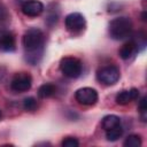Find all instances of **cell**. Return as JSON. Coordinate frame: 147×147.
Segmentation results:
<instances>
[{
    "label": "cell",
    "mask_w": 147,
    "mask_h": 147,
    "mask_svg": "<svg viewBox=\"0 0 147 147\" xmlns=\"http://www.w3.org/2000/svg\"><path fill=\"white\" fill-rule=\"evenodd\" d=\"M139 95H140L139 90H138V88H134V87L131 88V90H129V91H121V92L116 95V102H117L118 105L124 106V105L130 103L131 101L137 100V99L139 98Z\"/></svg>",
    "instance_id": "9"
},
{
    "label": "cell",
    "mask_w": 147,
    "mask_h": 147,
    "mask_svg": "<svg viewBox=\"0 0 147 147\" xmlns=\"http://www.w3.org/2000/svg\"><path fill=\"white\" fill-rule=\"evenodd\" d=\"M8 17V13H7V9L0 5V21H5L6 18Z\"/></svg>",
    "instance_id": "20"
},
{
    "label": "cell",
    "mask_w": 147,
    "mask_h": 147,
    "mask_svg": "<svg viewBox=\"0 0 147 147\" xmlns=\"http://www.w3.org/2000/svg\"><path fill=\"white\" fill-rule=\"evenodd\" d=\"M123 145L125 147H139L141 146V137L138 134H130L126 137Z\"/></svg>",
    "instance_id": "16"
},
{
    "label": "cell",
    "mask_w": 147,
    "mask_h": 147,
    "mask_svg": "<svg viewBox=\"0 0 147 147\" xmlns=\"http://www.w3.org/2000/svg\"><path fill=\"white\" fill-rule=\"evenodd\" d=\"M22 42L25 52V60L33 65L39 63L44 54L45 44V37L42 31L37 28L29 29L24 33Z\"/></svg>",
    "instance_id": "1"
},
{
    "label": "cell",
    "mask_w": 147,
    "mask_h": 147,
    "mask_svg": "<svg viewBox=\"0 0 147 147\" xmlns=\"http://www.w3.org/2000/svg\"><path fill=\"white\" fill-rule=\"evenodd\" d=\"M108 31L109 36L115 40L125 39L132 32V21L125 16L116 17L113 21H110Z\"/></svg>",
    "instance_id": "2"
},
{
    "label": "cell",
    "mask_w": 147,
    "mask_h": 147,
    "mask_svg": "<svg viewBox=\"0 0 147 147\" xmlns=\"http://www.w3.org/2000/svg\"><path fill=\"white\" fill-rule=\"evenodd\" d=\"M121 77L119 69L116 65H105L96 71V79L105 85H114Z\"/></svg>",
    "instance_id": "4"
},
{
    "label": "cell",
    "mask_w": 147,
    "mask_h": 147,
    "mask_svg": "<svg viewBox=\"0 0 147 147\" xmlns=\"http://www.w3.org/2000/svg\"><path fill=\"white\" fill-rule=\"evenodd\" d=\"M16 48V40L11 32H2L0 34V49L3 52H13Z\"/></svg>",
    "instance_id": "10"
},
{
    "label": "cell",
    "mask_w": 147,
    "mask_h": 147,
    "mask_svg": "<svg viewBox=\"0 0 147 147\" xmlns=\"http://www.w3.org/2000/svg\"><path fill=\"white\" fill-rule=\"evenodd\" d=\"M119 124H121V118L116 115H107L102 118V127L105 129V131L113 129Z\"/></svg>",
    "instance_id": "13"
},
{
    "label": "cell",
    "mask_w": 147,
    "mask_h": 147,
    "mask_svg": "<svg viewBox=\"0 0 147 147\" xmlns=\"http://www.w3.org/2000/svg\"><path fill=\"white\" fill-rule=\"evenodd\" d=\"M55 92H56L55 85L51 84V83H46V84H42L38 88V96L41 99H47V98L53 96L55 94Z\"/></svg>",
    "instance_id": "12"
},
{
    "label": "cell",
    "mask_w": 147,
    "mask_h": 147,
    "mask_svg": "<svg viewBox=\"0 0 147 147\" xmlns=\"http://www.w3.org/2000/svg\"><path fill=\"white\" fill-rule=\"evenodd\" d=\"M137 52H138L137 46H136L134 42L130 39L129 41H126L125 44H123V46L121 47V49H119V56H121L123 60H129V59H131Z\"/></svg>",
    "instance_id": "11"
},
{
    "label": "cell",
    "mask_w": 147,
    "mask_h": 147,
    "mask_svg": "<svg viewBox=\"0 0 147 147\" xmlns=\"http://www.w3.org/2000/svg\"><path fill=\"white\" fill-rule=\"evenodd\" d=\"M1 117H2V113H1V110H0V119H1Z\"/></svg>",
    "instance_id": "22"
},
{
    "label": "cell",
    "mask_w": 147,
    "mask_h": 147,
    "mask_svg": "<svg viewBox=\"0 0 147 147\" xmlns=\"http://www.w3.org/2000/svg\"><path fill=\"white\" fill-rule=\"evenodd\" d=\"M61 145L63 147H78L79 146V141L74 137H67L65 139L62 140Z\"/></svg>",
    "instance_id": "18"
},
{
    "label": "cell",
    "mask_w": 147,
    "mask_h": 147,
    "mask_svg": "<svg viewBox=\"0 0 147 147\" xmlns=\"http://www.w3.org/2000/svg\"><path fill=\"white\" fill-rule=\"evenodd\" d=\"M76 100L84 106H93L98 101V92L92 87H82L75 93Z\"/></svg>",
    "instance_id": "6"
},
{
    "label": "cell",
    "mask_w": 147,
    "mask_h": 147,
    "mask_svg": "<svg viewBox=\"0 0 147 147\" xmlns=\"http://www.w3.org/2000/svg\"><path fill=\"white\" fill-rule=\"evenodd\" d=\"M21 9L25 16L36 17V16H39L44 11V5L42 2L38 0H28L22 5Z\"/></svg>",
    "instance_id": "8"
},
{
    "label": "cell",
    "mask_w": 147,
    "mask_h": 147,
    "mask_svg": "<svg viewBox=\"0 0 147 147\" xmlns=\"http://www.w3.org/2000/svg\"><path fill=\"white\" fill-rule=\"evenodd\" d=\"M60 69L62 74L68 78H77L80 76L83 65L82 62L72 56H65L60 62Z\"/></svg>",
    "instance_id": "3"
},
{
    "label": "cell",
    "mask_w": 147,
    "mask_h": 147,
    "mask_svg": "<svg viewBox=\"0 0 147 147\" xmlns=\"http://www.w3.org/2000/svg\"><path fill=\"white\" fill-rule=\"evenodd\" d=\"M23 108L26 111H33L37 108V100L33 96H28L23 100Z\"/></svg>",
    "instance_id": "17"
},
{
    "label": "cell",
    "mask_w": 147,
    "mask_h": 147,
    "mask_svg": "<svg viewBox=\"0 0 147 147\" xmlns=\"http://www.w3.org/2000/svg\"><path fill=\"white\" fill-rule=\"evenodd\" d=\"M146 96H142L139 101V111L141 114V118L145 122L146 121V111H147V106H146Z\"/></svg>",
    "instance_id": "19"
},
{
    "label": "cell",
    "mask_w": 147,
    "mask_h": 147,
    "mask_svg": "<svg viewBox=\"0 0 147 147\" xmlns=\"http://www.w3.org/2000/svg\"><path fill=\"white\" fill-rule=\"evenodd\" d=\"M142 21H146V13L142 14Z\"/></svg>",
    "instance_id": "21"
},
{
    "label": "cell",
    "mask_w": 147,
    "mask_h": 147,
    "mask_svg": "<svg viewBox=\"0 0 147 147\" xmlns=\"http://www.w3.org/2000/svg\"><path fill=\"white\" fill-rule=\"evenodd\" d=\"M122 134H123V127L121 124L106 131V138L108 141H116L122 137Z\"/></svg>",
    "instance_id": "15"
},
{
    "label": "cell",
    "mask_w": 147,
    "mask_h": 147,
    "mask_svg": "<svg viewBox=\"0 0 147 147\" xmlns=\"http://www.w3.org/2000/svg\"><path fill=\"white\" fill-rule=\"evenodd\" d=\"M131 40H132V41L134 42V45L137 46L138 52H139V51H142V49L146 47V44H147L146 34H145V32H142V31L136 32V33L133 34V37H132Z\"/></svg>",
    "instance_id": "14"
},
{
    "label": "cell",
    "mask_w": 147,
    "mask_h": 147,
    "mask_svg": "<svg viewBox=\"0 0 147 147\" xmlns=\"http://www.w3.org/2000/svg\"><path fill=\"white\" fill-rule=\"evenodd\" d=\"M65 28L70 32H80L85 28V17L80 13H71L67 15L65 20Z\"/></svg>",
    "instance_id": "7"
},
{
    "label": "cell",
    "mask_w": 147,
    "mask_h": 147,
    "mask_svg": "<svg viewBox=\"0 0 147 147\" xmlns=\"http://www.w3.org/2000/svg\"><path fill=\"white\" fill-rule=\"evenodd\" d=\"M31 85H32V78L28 72L15 74L10 82V88L17 93L29 91L31 88Z\"/></svg>",
    "instance_id": "5"
}]
</instances>
